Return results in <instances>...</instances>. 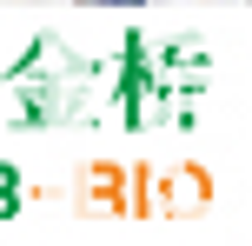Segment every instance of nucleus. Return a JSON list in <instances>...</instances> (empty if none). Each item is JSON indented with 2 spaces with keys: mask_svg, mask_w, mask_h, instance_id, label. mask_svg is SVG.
Segmentation results:
<instances>
[{
  "mask_svg": "<svg viewBox=\"0 0 252 246\" xmlns=\"http://www.w3.org/2000/svg\"><path fill=\"white\" fill-rule=\"evenodd\" d=\"M13 186H20V173H13L7 160H0V193H13Z\"/></svg>",
  "mask_w": 252,
  "mask_h": 246,
  "instance_id": "nucleus-1",
  "label": "nucleus"
}]
</instances>
